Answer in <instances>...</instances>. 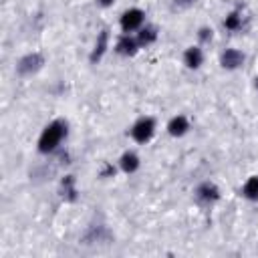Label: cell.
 I'll use <instances>...</instances> for the list:
<instances>
[{
  "instance_id": "obj_1",
  "label": "cell",
  "mask_w": 258,
  "mask_h": 258,
  "mask_svg": "<svg viewBox=\"0 0 258 258\" xmlns=\"http://www.w3.org/2000/svg\"><path fill=\"white\" fill-rule=\"evenodd\" d=\"M65 133H67V125H65L63 121H53V123H50V125L43 131L41 141H39V149H41L43 153L53 151V149L61 143V140L65 137Z\"/></svg>"
},
{
  "instance_id": "obj_2",
  "label": "cell",
  "mask_w": 258,
  "mask_h": 258,
  "mask_svg": "<svg viewBox=\"0 0 258 258\" xmlns=\"http://www.w3.org/2000/svg\"><path fill=\"white\" fill-rule=\"evenodd\" d=\"M153 129H156V123H153V119L145 117V119H140L133 129H131V135H133V140L135 141H140V143H145L149 137L153 135Z\"/></svg>"
},
{
  "instance_id": "obj_3",
  "label": "cell",
  "mask_w": 258,
  "mask_h": 258,
  "mask_svg": "<svg viewBox=\"0 0 258 258\" xmlns=\"http://www.w3.org/2000/svg\"><path fill=\"white\" fill-rule=\"evenodd\" d=\"M43 57L39 53H32V55H26L21 63H19V73L21 75H28V73H34L39 71V69L43 67Z\"/></svg>"
},
{
  "instance_id": "obj_4",
  "label": "cell",
  "mask_w": 258,
  "mask_h": 258,
  "mask_svg": "<svg viewBox=\"0 0 258 258\" xmlns=\"http://www.w3.org/2000/svg\"><path fill=\"white\" fill-rule=\"evenodd\" d=\"M141 23H143V12H141V10H137V8L127 10V12L121 16V26H123L125 32L135 30Z\"/></svg>"
},
{
  "instance_id": "obj_5",
  "label": "cell",
  "mask_w": 258,
  "mask_h": 258,
  "mask_svg": "<svg viewBox=\"0 0 258 258\" xmlns=\"http://www.w3.org/2000/svg\"><path fill=\"white\" fill-rule=\"evenodd\" d=\"M242 61H244L242 53H238V50H234V48H228L226 53L222 55V67L224 69H236V67L242 65Z\"/></svg>"
},
{
  "instance_id": "obj_6",
  "label": "cell",
  "mask_w": 258,
  "mask_h": 258,
  "mask_svg": "<svg viewBox=\"0 0 258 258\" xmlns=\"http://www.w3.org/2000/svg\"><path fill=\"white\" fill-rule=\"evenodd\" d=\"M198 198L204 200V202H214L220 198V192H218V188L212 186V184H202L198 188Z\"/></svg>"
},
{
  "instance_id": "obj_7",
  "label": "cell",
  "mask_w": 258,
  "mask_h": 258,
  "mask_svg": "<svg viewBox=\"0 0 258 258\" xmlns=\"http://www.w3.org/2000/svg\"><path fill=\"white\" fill-rule=\"evenodd\" d=\"M107 39H109L107 30H101V34H99V41H97V45H95V50H93V55H91V63H97V61L103 57V53H105V48H107Z\"/></svg>"
},
{
  "instance_id": "obj_8",
  "label": "cell",
  "mask_w": 258,
  "mask_h": 258,
  "mask_svg": "<svg viewBox=\"0 0 258 258\" xmlns=\"http://www.w3.org/2000/svg\"><path fill=\"white\" fill-rule=\"evenodd\" d=\"M186 65L190 67V69H198L202 65V50L192 47V48H188L186 50Z\"/></svg>"
},
{
  "instance_id": "obj_9",
  "label": "cell",
  "mask_w": 258,
  "mask_h": 258,
  "mask_svg": "<svg viewBox=\"0 0 258 258\" xmlns=\"http://www.w3.org/2000/svg\"><path fill=\"white\" fill-rule=\"evenodd\" d=\"M167 129H169V133L171 135H184L186 133V129H188V121H186V117H174L169 121V125H167Z\"/></svg>"
},
{
  "instance_id": "obj_10",
  "label": "cell",
  "mask_w": 258,
  "mask_h": 258,
  "mask_svg": "<svg viewBox=\"0 0 258 258\" xmlns=\"http://www.w3.org/2000/svg\"><path fill=\"white\" fill-rule=\"evenodd\" d=\"M63 198L65 200H75L77 198V190H75V180H73V176H67L65 180H63Z\"/></svg>"
},
{
  "instance_id": "obj_11",
  "label": "cell",
  "mask_w": 258,
  "mask_h": 258,
  "mask_svg": "<svg viewBox=\"0 0 258 258\" xmlns=\"http://www.w3.org/2000/svg\"><path fill=\"white\" fill-rule=\"evenodd\" d=\"M242 194H244L248 200H258V176H254V178H250V180L246 182Z\"/></svg>"
},
{
  "instance_id": "obj_12",
  "label": "cell",
  "mask_w": 258,
  "mask_h": 258,
  "mask_svg": "<svg viewBox=\"0 0 258 258\" xmlns=\"http://www.w3.org/2000/svg\"><path fill=\"white\" fill-rule=\"evenodd\" d=\"M137 165H140V160H137L135 153H125V156L121 158V167H123V171H127V174L135 171Z\"/></svg>"
},
{
  "instance_id": "obj_13",
  "label": "cell",
  "mask_w": 258,
  "mask_h": 258,
  "mask_svg": "<svg viewBox=\"0 0 258 258\" xmlns=\"http://www.w3.org/2000/svg\"><path fill=\"white\" fill-rule=\"evenodd\" d=\"M135 41L133 39H129V37H123L121 41H119V45H117V50L121 55H133L135 53Z\"/></svg>"
},
{
  "instance_id": "obj_14",
  "label": "cell",
  "mask_w": 258,
  "mask_h": 258,
  "mask_svg": "<svg viewBox=\"0 0 258 258\" xmlns=\"http://www.w3.org/2000/svg\"><path fill=\"white\" fill-rule=\"evenodd\" d=\"M156 37H158L156 28H153V26H145V28L140 32V43H141V45H149V43L156 41Z\"/></svg>"
},
{
  "instance_id": "obj_15",
  "label": "cell",
  "mask_w": 258,
  "mask_h": 258,
  "mask_svg": "<svg viewBox=\"0 0 258 258\" xmlns=\"http://www.w3.org/2000/svg\"><path fill=\"white\" fill-rule=\"evenodd\" d=\"M240 24H242V21H240V14L238 12H232L228 19H226V28L228 30H238Z\"/></svg>"
},
{
  "instance_id": "obj_16",
  "label": "cell",
  "mask_w": 258,
  "mask_h": 258,
  "mask_svg": "<svg viewBox=\"0 0 258 258\" xmlns=\"http://www.w3.org/2000/svg\"><path fill=\"white\" fill-rule=\"evenodd\" d=\"M200 39H202V41L212 39V30H210V28H202V30H200Z\"/></svg>"
},
{
  "instance_id": "obj_17",
  "label": "cell",
  "mask_w": 258,
  "mask_h": 258,
  "mask_svg": "<svg viewBox=\"0 0 258 258\" xmlns=\"http://www.w3.org/2000/svg\"><path fill=\"white\" fill-rule=\"evenodd\" d=\"M97 2H99L101 6H109V4H113V0H97Z\"/></svg>"
},
{
  "instance_id": "obj_18",
  "label": "cell",
  "mask_w": 258,
  "mask_h": 258,
  "mask_svg": "<svg viewBox=\"0 0 258 258\" xmlns=\"http://www.w3.org/2000/svg\"><path fill=\"white\" fill-rule=\"evenodd\" d=\"M182 2H192V0H182Z\"/></svg>"
}]
</instances>
